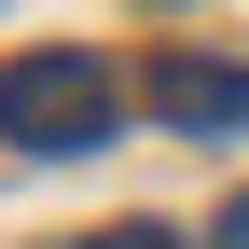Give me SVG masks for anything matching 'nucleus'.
Listing matches in <instances>:
<instances>
[{
    "mask_svg": "<svg viewBox=\"0 0 249 249\" xmlns=\"http://www.w3.org/2000/svg\"><path fill=\"white\" fill-rule=\"evenodd\" d=\"M70 249H180L166 222H97V235H70Z\"/></svg>",
    "mask_w": 249,
    "mask_h": 249,
    "instance_id": "nucleus-3",
    "label": "nucleus"
},
{
    "mask_svg": "<svg viewBox=\"0 0 249 249\" xmlns=\"http://www.w3.org/2000/svg\"><path fill=\"white\" fill-rule=\"evenodd\" d=\"M208 249H249V194H235V208H222V235H208Z\"/></svg>",
    "mask_w": 249,
    "mask_h": 249,
    "instance_id": "nucleus-4",
    "label": "nucleus"
},
{
    "mask_svg": "<svg viewBox=\"0 0 249 249\" xmlns=\"http://www.w3.org/2000/svg\"><path fill=\"white\" fill-rule=\"evenodd\" d=\"M111 124H124V70L111 55H83V42L0 55V139L14 152H97Z\"/></svg>",
    "mask_w": 249,
    "mask_h": 249,
    "instance_id": "nucleus-1",
    "label": "nucleus"
},
{
    "mask_svg": "<svg viewBox=\"0 0 249 249\" xmlns=\"http://www.w3.org/2000/svg\"><path fill=\"white\" fill-rule=\"evenodd\" d=\"M139 97L166 111L180 139H249V70H222V55H166Z\"/></svg>",
    "mask_w": 249,
    "mask_h": 249,
    "instance_id": "nucleus-2",
    "label": "nucleus"
}]
</instances>
